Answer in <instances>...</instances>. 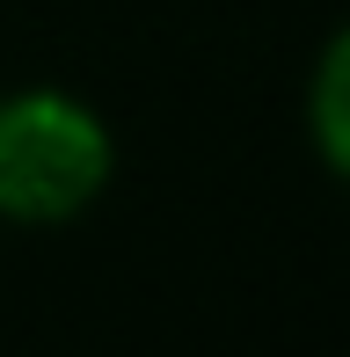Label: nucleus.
Listing matches in <instances>:
<instances>
[{"label": "nucleus", "instance_id": "obj_2", "mask_svg": "<svg viewBox=\"0 0 350 357\" xmlns=\"http://www.w3.org/2000/svg\"><path fill=\"white\" fill-rule=\"evenodd\" d=\"M307 139H314V153L328 160V175L350 183V22L321 44V59H314V80H307Z\"/></svg>", "mask_w": 350, "mask_h": 357}, {"label": "nucleus", "instance_id": "obj_1", "mask_svg": "<svg viewBox=\"0 0 350 357\" xmlns=\"http://www.w3.org/2000/svg\"><path fill=\"white\" fill-rule=\"evenodd\" d=\"M117 146L109 124L66 88L0 95V219L66 226L109 190Z\"/></svg>", "mask_w": 350, "mask_h": 357}]
</instances>
